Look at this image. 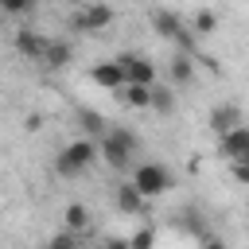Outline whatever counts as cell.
Instances as JSON below:
<instances>
[{
	"mask_svg": "<svg viewBox=\"0 0 249 249\" xmlns=\"http://www.w3.org/2000/svg\"><path fill=\"white\" fill-rule=\"evenodd\" d=\"M101 156V144L93 140V136H82V140H74V144H66L62 152H58V160H54V171L62 175V179H70V175H82L93 160Z\"/></svg>",
	"mask_w": 249,
	"mask_h": 249,
	"instance_id": "obj_1",
	"label": "cell"
},
{
	"mask_svg": "<svg viewBox=\"0 0 249 249\" xmlns=\"http://www.w3.org/2000/svg\"><path fill=\"white\" fill-rule=\"evenodd\" d=\"M101 160L109 163V167H117V171H124L128 163H132V152H136V132L132 128H121V124H113L101 140Z\"/></svg>",
	"mask_w": 249,
	"mask_h": 249,
	"instance_id": "obj_2",
	"label": "cell"
},
{
	"mask_svg": "<svg viewBox=\"0 0 249 249\" xmlns=\"http://www.w3.org/2000/svg\"><path fill=\"white\" fill-rule=\"evenodd\" d=\"M132 183L144 191V198H156V195L171 191V171H167L163 163H140V167L132 171Z\"/></svg>",
	"mask_w": 249,
	"mask_h": 249,
	"instance_id": "obj_3",
	"label": "cell"
},
{
	"mask_svg": "<svg viewBox=\"0 0 249 249\" xmlns=\"http://www.w3.org/2000/svg\"><path fill=\"white\" fill-rule=\"evenodd\" d=\"M148 23L156 27V35H163V39H175V43H183V47L191 51V31L183 27V19H179L171 8H152V12H148Z\"/></svg>",
	"mask_w": 249,
	"mask_h": 249,
	"instance_id": "obj_4",
	"label": "cell"
},
{
	"mask_svg": "<svg viewBox=\"0 0 249 249\" xmlns=\"http://www.w3.org/2000/svg\"><path fill=\"white\" fill-rule=\"evenodd\" d=\"M113 23V8L109 4H101V0H89L74 19H70V27L74 31H105Z\"/></svg>",
	"mask_w": 249,
	"mask_h": 249,
	"instance_id": "obj_5",
	"label": "cell"
},
{
	"mask_svg": "<svg viewBox=\"0 0 249 249\" xmlns=\"http://www.w3.org/2000/svg\"><path fill=\"white\" fill-rule=\"evenodd\" d=\"M117 62L124 66V74H128V82H140V86H156V62L152 58H144V54H117Z\"/></svg>",
	"mask_w": 249,
	"mask_h": 249,
	"instance_id": "obj_6",
	"label": "cell"
},
{
	"mask_svg": "<svg viewBox=\"0 0 249 249\" xmlns=\"http://www.w3.org/2000/svg\"><path fill=\"white\" fill-rule=\"evenodd\" d=\"M16 51L23 58H31V62H43L47 51H51V39L39 35V31H31V27H23V31H16Z\"/></svg>",
	"mask_w": 249,
	"mask_h": 249,
	"instance_id": "obj_7",
	"label": "cell"
},
{
	"mask_svg": "<svg viewBox=\"0 0 249 249\" xmlns=\"http://www.w3.org/2000/svg\"><path fill=\"white\" fill-rule=\"evenodd\" d=\"M89 82L101 86V89H124V86H128V74H124V66L113 58V62L93 66V70H89Z\"/></svg>",
	"mask_w": 249,
	"mask_h": 249,
	"instance_id": "obj_8",
	"label": "cell"
},
{
	"mask_svg": "<svg viewBox=\"0 0 249 249\" xmlns=\"http://www.w3.org/2000/svg\"><path fill=\"white\" fill-rule=\"evenodd\" d=\"M237 124H245V117H241L237 105H214V109H210V132H214V136H226V132H233Z\"/></svg>",
	"mask_w": 249,
	"mask_h": 249,
	"instance_id": "obj_9",
	"label": "cell"
},
{
	"mask_svg": "<svg viewBox=\"0 0 249 249\" xmlns=\"http://www.w3.org/2000/svg\"><path fill=\"white\" fill-rule=\"evenodd\" d=\"M144 202H148V198H144V191H140L132 179L117 187V206H121L124 214H140V210H144Z\"/></svg>",
	"mask_w": 249,
	"mask_h": 249,
	"instance_id": "obj_10",
	"label": "cell"
},
{
	"mask_svg": "<svg viewBox=\"0 0 249 249\" xmlns=\"http://www.w3.org/2000/svg\"><path fill=\"white\" fill-rule=\"evenodd\" d=\"M218 148H222V156H230V160H237L245 148H249V124H237L233 132H226V136H218Z\"/></svg>",
	"mask_w": 249,
	"mask_h": 249,
	"instance_id": "obj_11",
	"label": "cell"
},
{
	"mask_svg": "<svg viewBox=\"0 0 249 249\" xmlns=\"http://www.w3.org/2000/svg\"><path fill=\"white\" fill-rule=\"evenodd\" d=\"M121 101L132 105V109H152V86H140V82H128L121 89Z\"/></svg>",
	"mask_w": 249,
	"mask_h": 249,
	"instance_id": "obj_12",
	"label": "cell"
},
{
	"mask_svg": "<svg viewBox=\"0 0 249 249\" xmlns=\"http://www.w3.org/2000/svg\"><path fill=\"white\" fill-rule=\"evenodd\" d=\"M171 82H175V86H191V82H195V62H191V54H175V58H171Z\"/></svg>",
	"mask_w": 249,
	"mask_h": 249,
	"instance_id": "obj_13",
	"label": "cell"
},
{
	"mask_svg": "<svg viewBox=\"0 0 249 249\" xmlns=\"http://www.w3.org/2000/svg\"><path fill=\"white\" fill-rule=\"evenodd\" d=\"M152 109L160 113V117H171L175 113V93H171V86H152Z\"/></svg>",
	"mask_w": 249,
	"mask_h": 249,
	"instance_id": "obj_14",
	"label": "cell"
},
{
	"mask_svg": "<svg viewBox=\"0 0 249 249\" xmlns=\"http://www.w3.org/2000/svg\"><path fill=\"white\" fill-rule=\"evenodd\" d=\"M78 121H82V132H89L93 140H101V136L109 132L105 117H101V113H93V109H78Z\"/></svg>",
	"mask_w": 249,
	"mask_h": 249,
	"instance_id": "obj_15",
	"label": "cell"
},
{
	"mask_svg": "<svg viewBox=\"0 0 249 249\" xmlns=\"http://www.w3.org/2000/svg\"><path fill=\"white\" fill-rule=\"evenodd\" d=\"M62 222H66V230L82 233V230H89V210H86L82 202H70V206L62 210Z\"/></svg>",
	"mask_w": 249,
	"mask_h": 249,
	"instance_id": "obj_16",
	"label": "cell"
},
{
	"mask_svg": "<svg viewBox=\"0 0 249 249\" xmlns=\"http://www.w3.org/2000/svg\"><path fill=\"white\" fill-rule=\"evenodd\" d=\"M179 230H191L195 237L210 241V226H206V218H202L198 210H183V214H179Z\"/></svg>",
	"mask_w": 249,
	"mask_h": 249,
	"instance_id": "obj_17",
	"label": "cell"
},
{
	"mask_svg": "<svg viewBox=\"0 0 249 249\" xmlns=\"http://www.w3.org/2000/svg\"><path fill=\"white\" fill-rule=\"evenodd\" d=\"M51 70H58V66H66L70 62V43H62V39H51V51H47V58H43Z\"/></svg>",
	"mask_w": 249,
	"mask_h": 249,
	"instance_id": "obj_18",
	"label": "cell"
},
{
	"mask_svg": "<svg viewBox=\"0 0 249 249\" xmlns=\"http://www.w3.org/2000/svg\"><path fill=\"white\" fill-rule=\"evenodd\" d=\"M191 27H195V31H198V35H210V31H214V27H218V16H214V12H198V16H195V23H191Z\"/></svg>",
	"mask_w": 249,
	"mask_h": 249,
	"instance_id": "obj_19",
	"label": "cell"
},
{
	"mask_svg": "<svg viewBox=\"0 0 249 249\" xmlns=\"http://www.w3.org/2000/svg\"><path fill=\"white\" fill-rule=\"evenodd\" d=\"M0 4H4L8 16H27V12L35 8V0H0Z\"/></svg>",
	"mask_w": 249,
	"mask_h": 249,
	"instance_id": "obj_20",
	"label": "cell"
},
{
	"mask_svg": "<svg viewBox=\"0 0 249 249\" xmlns=\"http://www.w3.org/2000/svg\"><path fill=\"white\" fill-rule=\"evenodd\" d=\"M128 241H132V249H152V245H156V233H152V230H136Z\"/></svg>",
	"mask_w": 249,
	"mask_h": 249,
	"instance_id": "obj_21",
	"label": "cell"
},
{
	"mask_svg": "<svg viewBox=\"0 0 249 249\" xmlns=\"http://www.w3.org/2000/svg\"><path fill=\"white\" fill-rule=\"evenodd\" d=\"M51 249H78V241H74V230H62L58 237H51Z\"/></svg>",
	"mask_w": 249,
	"mask_h": 249,
	"instance_id": "obj_22",
	"label": "cell"
},
{
	"mask_svg": "<svg viewBox=\"0 0 249 249\" xmlns=\"http://www.w3.org/2000/svg\"><path fill=\"white\" fill-rule=\"evenodd\" d=\"M233 179H237L241 187H249V163H233Z\"/></svg>",
	"mask_w": 249,
	"mask_h": 249,
	"instance_id": "obj_23",
	"label": "cell"
},
{
	"mask_svg": "<svg viewBox=\"0 0 249 249\" xmlns=\"http://www.w3.org/2000/svg\"><path fill=\"white\" fill-rule=\"evenodd\" d=\"M105 249H132V241H121V237H109Z\"/></svg>",
	"mask_w": 249,
	"mask_h": 249,
	"instance_id": "obj_24",
	"label": "cell"
},
{
	"mask_svg": "<svg viewBox=\"0 0 249 249\" xmlns=\"http://www.w3.org/2000/svg\"><path fill=\"white\" fill-rule=\"evenodd\" d=\"M202 249H226V245H222V241H206Z\"/></svg>",
	"mask_w": 249,
	"mask_h": 249,
	"instance_id": "obj_25",
	"label": "cell"
},
{
	"mask_svg": "<svg viewBox=\"0 0 249 249\" xmlns=\"http://www.w3.org/2000/svg\"><path fill=\"white\" fill-rule=\"evenodd\" d=\"M233 163H249V148H245V152H241V156H237Z\"/></svg>",
	"mask_w": 249,
	"mask_h": 249,
	"instance_id": "obj_26",
	"label": "cell"
},
{
	"mask_svg": "<svg viewBox=\"0 0 249 249\" xmlns=\"http://www.w3.org/2000/svg\"><path fill=\"white\" fill-rule=\"evenodd\" d=\"M62 4H74V8H86L89 0H62Z\"/></svg>",
	"mask_w": 249,
	"mask_h": 249,
	"instance_id": "obj_27",
	"label": "cell"
},
{
	"mask_svg": "<svg viewBox=\"0 0 249 249\" xmlns=\"http://www.w3.org/2000/svg\"><path fill=\"white\" fill-rule=\"evenodd\" d=\"M47 249H51V245H47Z\"/></svg>",
	"mask_w": 249,
	"mask_h": 249,
	"instance_id": "obj_28",
	"label": "cell"
}]
</instances>
